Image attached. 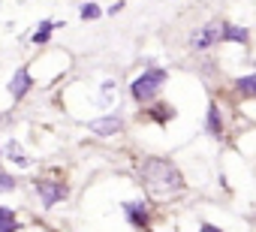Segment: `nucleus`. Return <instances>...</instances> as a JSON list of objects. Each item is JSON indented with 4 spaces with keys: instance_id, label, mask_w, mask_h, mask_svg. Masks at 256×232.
I'll list each match as a JSON object with an SVG mask.
<instances>
[{
    "instance_id": "3",
    "label": "nucleus",
    "mask_w": 256,
    "mask_h": 232,
    "mask_svg": "<svg viewBox=\"0 0 256 232\" xmlns=\"http://www.w3.org/2000/svg\"><path fill=\"white\" fill-rule=\"evenodd\" d=\"M126 220H130L139 232H151V208L145 205V199H130V202H124L120 205Z\"/></svg>"
},
{
    "instance_id": "15",
    "label": "nucleus",
    "mask_w": 256,
    "mask_h": 232,
    "mask_svg": "<svg viewBox=\"0 0 256 232\" xmlns=\"http://www.w3.org/2000/svg\"><path fill=\"white\" fill-rule=\"evenodd\" d=\"M78 16H82L84 22H90V18H100V16H102V10H100L96 4H82V10H78Z\"/></svg>"
},
{
    "instance_id": "5",
    "label": "nucleus",
    "mask_w": 256,
    "mask_h": 232,
    "mask_svg": "<svg viewBox=\"0 0 256 232\" xmlns=\"http://www.w3.org/2000/svg\"><path fill=\"white\" fill-rule=\"evenodd\" d=\"M217 42H220V24H217V22L202 24V28L190 36V48H193V52H208V48H214Z\"/></svg>"
},
{
    "instance_id": "8",
    "label": "nucleus",
    "mask_w": 256,
    "mask_h": 232,
    "mask_svg": "<svg viewBox=\"0 0 256 232\" xmlns=\"http://www.w3.org/2000/svg\"><path fill=\"white\" fill-rule=\"evenodd\" d=\"M223 112H220V106L217 102H211L208 106V114H205V130H208V136H214V139H223Z\"/></svg>"
},
{
    "instance_id": "4",
    "label": "nucleus",
    "mask_w": 256,
    "mask_h": 232,
    "mask_svg": "<svg viewBox=\"0 0 256 232\" xmlns=\"http://www.w3.org/2000/svg\"><path fill=\"white\" fill-rule=\"evenodd\" d=\"M36 193H40L42 208H54L58 202H64L70 196V187L64 181H36Z\"/></svg>"
},
{
    "instance_id": "18",
    "label": "nucleus",
    "mask_w": 256,
    "mask_h": 232,
    "mask_svg": "<svg viewBox=\"0 0 256 232\" xmlns=\"http://www.w3.org/2000/svg\"><path fill=\"white\" fill-rule=\"evenodd\" d=\"M199 232H223V229H220V226H214V223H202V226H199Z\"/></svg>"
},
{
    "instance_id": "13",
    "label": "nucleus",
    "mask_w": 256,
    "mask_h": 232,
    "mask_svg": "<svg viewBox=\"0 0 256 232\" xmlns=\"http://www.w3.org/2000/svg\"><path fill=\"white\" fill-rule=\"evenodd\" d=\"M4 154H6L10 160H16L18 166H28V163H30V160H28V154H22L18 142H6V145H4Z\"/></svg>"
},
{
    "instance_id": "12",
    "label": "nucleus",
    "mask_w": 256,
    "mask_h": 232,
    "mask_svg": "<svg viewBox=\"0 0 256 232\" xmlns=\"http://www.w3.org/2000/svg\"><path fill=\"white\" fill-rule=\"evenodd\" d=\"M235 88H238V94H244V96L256 100V72H250V76H241V78H235Z\"/></svg>"
},
{
    "instance_id": "9",
    "label": "nucleus",
    "mask_w": 256,
    "mask_h": 232,
    "mask_svg": "<svg viewBox=\"0 0 256 232\" xmlns=\"http://www.w3.org/2000/svg\"><path fill=\"white\" fill-rule=\"evenodd\" d=\"M142 118H151V121H157V124H169L172 118H175V108L169 106V102H154V106H148L145 112H142Z\"/></svg>"
},
{
    "instance_id": "1",
    "label": "nucleus",
    "mask_w": 256,
    "mask_h": 232,
    "mask_svg": "<svg viewBox=\"0 0 256 232\" xmlns=\"http://www.w3.org/2000/svg\"><path fill=\"white\" fill-rule=\"evenodd\" d=\"M139 178H142L145 190L151 196H160V199L163 196H175V193L184 190L181 169L172 160H166V157H145L142 166H139Z\"/></svg>"
},
{
    "instance_id": "7",
    "label": "nucleus",
    "mask_w": 256,
    "mask_h": 232,
    "mask_svg": "<svg viewBox=\"0 0 256 232\" xmlns=\"http://www.w3.org/2000/svg\"><path fill=\"white\" fill-rule=\"evenodd\" d=\"M30 88H34L30 70H28V66H18V70L12 72V78H10V94H12V100H22Z\"/></svg>"
},
{
    "instance_id": "17",
    "label": "nucleus",
    "mask_w": 256,
    "mask_h": 232,
    "mask_svg": "<svg viewBox=\"0 0 256 232\" xmlns=\"http://www.w3.org/2000/svg\"><path fill=\"white\" fill-rule=\"evenodd\" d=\"M22 229V223L18 220H10V223H0V232H18Z\"/></svg>"
},
{
    "instance_id": "2",
    "label": "nucleus",
    "mask_w": 256,
    "mask_h": 232,
    "mask_svg": "<svg viewBox=\"0 0 256 232\" xmlns=\"http://www.w3.org/2000/svg\"><path fill=\"white\" fill-rule=\"evenodd\" d=\"M166 82H169V72L160 70V66H154V70H145V72L130 84V94H133L136 102H154V100L160 96V90H163Z\"/></svg>"
},
{
    "instance_id": "6",
    "label": "nucleus",
    "mask_w": 256,
    "mask_h": 232,
    "mask_svg": "<svg viewBox=\"0 0 256 232\" xmlns=\"http://www.w3.org/2000/svg\"><path fill=\"white\" fill-rule=\"evenodd\" d=\"M88 127H90V133H96V136H114V133H120V130H124V114H120V112L106 114V118L90 121Z\"/></svg>"
},
{
    "instance_id": "11",
    "label": "nucleus",
    "mask_w": 256,
    "mask_h": 232,
    "mask_svg": "<svg viewBox=\"0 0 256 232\" xmlns=\"http://www.w3.org/2000/svg\"><path fill=\"white\" fill-rule=\"evenodd\" d=\"M54 28H58V22H40V28L34 30V36H30V40H34L36 46H46V42L52 40V34H54Z\"/></svg>"
},
{
    "instance_id": "19",
    "label": "nucleus",
    "mask_w": 256,
    "mask_h": 232,
    "mask_svg": "<svg viewBox=\"0 0 256 232\" xmlns=\"http://www.w3.org/2000/svg\"><path fill=\"white\" fill-rule=\"evenodd\" d=\"M0 157H4V148H0Z\"/></svg>"
},
{
    "instance_id": "16",
    "label": "nucleus",
    "mask_w": 256,
    "mask_h": 232,
    "mask_svg": "<svg viewBox=\"0 0 256 232\" xmlns=\"http://www.w3.org/2000/svg\"><path fill=\"white\" fill-rule=\"evenodd\" d=\"M10 220H18V217H16V211H12V208H6V205H0V223H10Z\"/></svg>"
},
{
    "instance_id": "14",
    "label": "nucleus",
    "mask_w": 256,
    "mask_h": 232,
    "mask_svg": "<svg viewBox=\"0 0 256 232\" xmlns=\"http://www.w3.org/2000/svg\"><path fill=\"white\" fill-rule=\"evenodd\" d=\"M16 187H18L16 175H10V172H0V193H12Z\"/></svg>"
},
{
    "instance_id": "10",
    "label": "nucleus",
    "mask_w": 256,
    "mask_h": 232,
    "mask_svg": "<svg viewBox=\"0 0 256 232\" xmlns=\"http://www.w3.org/2000/svg\"><path fill=\"white\" fill-rule=\"evenodd\" d=\"M250 40V34H247V28H241V24H229V22H223L220 24V42H247Z\"/></svg>"
}]
</instances>
